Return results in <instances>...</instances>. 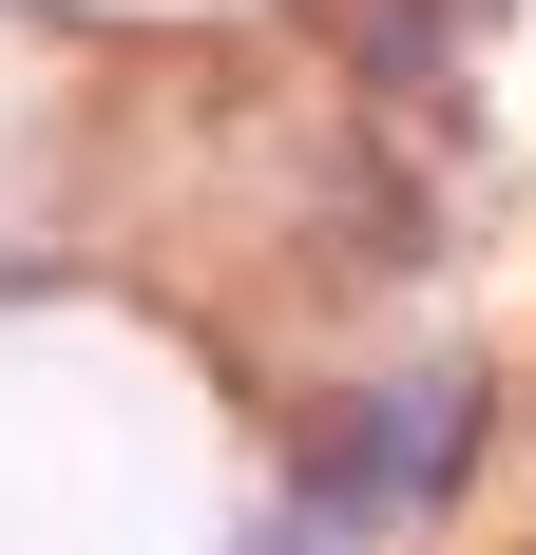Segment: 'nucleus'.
<instances>
[{"label":"nucleus","mask_w":536,"mask_h":555,"mask_svg":"<svg viewBox=\"0 0 536 555\" xmlns=\"http://www.w3.org/2000/svg\"><path fill=\"white\" fill-rule=\"evenodd\" d=\"M460 422H480V402L441 384H383V422H345V460H326V499H307V537H403V517L441 499V460H460Z\"/></svg>","instance_id":"1"}]
</instances>
